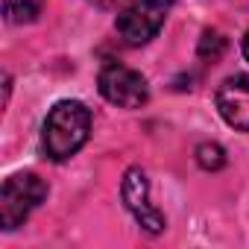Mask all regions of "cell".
<instances>
[{
    "label": "cell",
    "mask_w": 249,
    "mask_h": 249,
    "mask_svg": "<svg viewBox=\"0 0 249 249\" xmlns=\"http://www.w3.org/2000/svg\"><path fill=\"white\" fill-rule=\"evenodd\" d=\"M91 132V111L79 103V100H62L50 108L47 120H44V153L53 161H65L71 159Z\"/></svg>",
    "instance_id": "6da1fadb"
},
{
    "label": "cell",
    "mask_w": 249,
    "mask_h": 249,
    "mask_svg": "<svg viewBox=\"0 0 249 249\" xmlns=\"http://www.w3.org/2000/svg\"><path fill=\"white\" fill-rule=\"evenodd\" d=\"M47 196V185L36 173H15L0 191V223L6 231L18 229Z\"/></svg>",
    "instance_id": "7a4b0ae2"
},
{
    "label": "cell",
    "mask_w": 249,
    "mask_h": 249,
    "mask_svg": "<svg viewBox=\"0 0 249 249\" xmlns=\"http://www.w3.org/2000/svg\"><path fill=\"white\" fill-rule=\"evenodd\" d=\"M173 6V0H132L114 21L117 36L123 38V44L129 47H141L150 38L159 36L167 12Z\"/></svg>",
    "instance_id": "3957f363"
},
{
    "label": "cell",
    "mask_w": 249,
    "mask_h": 249,
    "mask_svg": "<svg viewBox=\"0 0 249 249\" xmlns=\"http://www.w3.org/2000/svg\"><path fill=\"white\" fill-rule=\"evenodd\" d=\"M100 94L108 103L120 106V108H141L147 103V97H150L147 79L138 71L126 68V65L103 68V73H100Z\"/></svg>",
    "instance_id": "277c9868"
},
{
    "label": "cell",
    "mask_w": 249,
    "mask_h": 249,
    "mask_svg": "<svg viewBox=\"0 0 249 249\" xmlns=\"http://www.w3.org/2000/svg\"><path fill=\"white\" fill-rule=\"evenodd\" d=\"M120 196L126 202V208L132 211V217L150 231V234H159L164 229V217L159 208L150 205V185H147V176L141 167H132L123 176V188H120Z\"/></svg>",
    "instance_id": "5b68a950"
},
{
    "label": "cell",
    "mask_w": 249,
    "mask_h": 249,
    "mask_svg": "<svg viewBox=\"0 0 249 249\" xmlns=\"http://www.w3.org/2000/svg\"><path fill=\"white\" fill-rule=\"evenodd\" d=\"M217 111L229 126L249 132V76H229L214 94Z\"/></svg>",
    "instance_id": "8992f818"
},
{
    "label": "cell",
    "mask_w": 249,
    "mask_h": 249,
    "mask_svg": "<svg viewBox=\"0 0 249 249\" xmlns=\"http://www.w3.org/2000/svg\"><path fill=\"white\" fill-rule=\"evenodd\" d=\"M44 0H3V15L9 24H30L41 15Z\"/></svg>",
    "instance_id": "52a82bcc"
},
{
    "label": "cell",
    "mask_w": 249,
    "mask_h": 249,
    "mask_svg": "<svg viewBox=\"0 0 249 249\" xmlns=\"http://www.w3.org/2000/svg\"><path fill=\"white\" fill-rule=\"evenodd\" d=\"M196 161L205 170H220L226 164V153H223L220 144H199L196 147Z\"/></svg>",
    "instance_id": "ba28073f"
},
{
    "label": "cell",
    "mask_w": 249,
    "mask_h": 249,
    "mask_svg": "<svg viewBox=\"0 0 249 249\" xmlns=\"http://www.w3.org/2000/svg\"><path fill=\"white\" fill-rule=\"evenodd\" d=\"M223 50H226V38H223L220 33H205V36H202V41H199V56H202L205 62H217V59L223 56Z\"/></svg>",
    "instance_id": "9c48e42d"
},
{
    "label": "cell",
    "mask_w": 249,
    "mask_h": 249,
    "mask_svg": "<svg viewBox=\"0 0 249 249\" xmlns=\"http://www.w3.org/2000/svg\"><path fill=\"white\" fill-rule=\"evenodd\" d=\"M243 56H246V62H249V33H246V38H243Z\"/></svg>",
    "instance_id": "30bf717a"
}]
</instances>
